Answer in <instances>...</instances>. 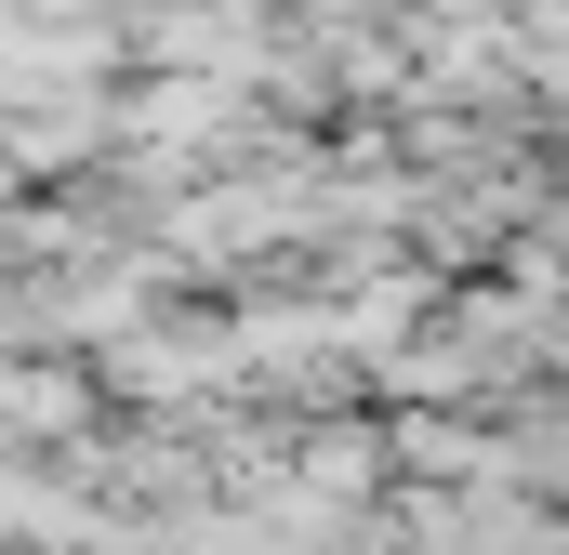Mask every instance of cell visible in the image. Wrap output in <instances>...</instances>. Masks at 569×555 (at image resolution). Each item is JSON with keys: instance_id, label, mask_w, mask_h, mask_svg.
<instances>
[{"instance_id": "cell-1", "label": "cell", "mask_w": 569, "mask_h": 555, "mask_svg": "<svg viewBox=\"0 0 569 555\" xmlns=\"http://www.w3.org/2000/svg\"><path fill=\"white\" fill-rule=\"evenodd\" d=\"M93 371L133 411H212L226 384H252V344H239V317H133L120 344H93Z\"/></svg>"}, {"instance_id": "cell-2", "label": "cell", "mask_w": 569, "mask_h": 555, "mask_svg": "<svg viewBox=\"0 0 569 555\" xmlns=\"http://www.w3.org/2000/svg\"><path fill=\"white\" fill-rule=\"evenodd\" d=\"M411 529H437L463 555H569V503L530 490V476H437L411 503Z\"/></svg>"}, {"instance_id": "cell-3", "label": "cell", "mask_w": 569, "mask_h": 555, "mask_svg": "<svg viewBox=\"0 0 569 555\" xmlns=\"http://www.w3.org/2000/svg\"><path fill=\"white\" fill-rule=\"evenodd\" d=\"M543 371H557V384H569V317H557V331H543Z\"/></svg>"}]
</instances>
